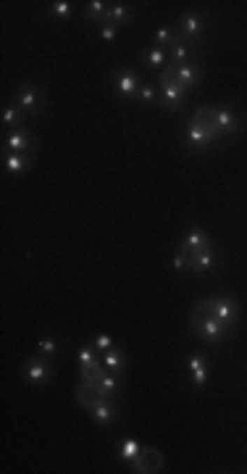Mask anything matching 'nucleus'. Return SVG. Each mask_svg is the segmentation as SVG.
Instances as JSON below:
<instances>
[{
	"mask_svg": "<svg viewBox=\"0 0 247 474\" xmlns=\"http://www.w3.org/2000/svg\"><path fill=\"white\" fill-rule=\"evenodd\" d=\"M200 303L213 313L216 319H221V322L229 324L232 330H237L239 316H242V309H239V301H237L234 295H208V298H200Z\"/></svg>",
	"mask_w": 247,
	"mask_h": 474,
	"instance_id": "0eeeda50",
	"label": "nucleus"
},
{
	"mask_svg": "<svg viewBox=\"0 0 247 474\" xmlns=\"http://www.w3.org/2000/svg\"><path fill=\"white\" fill-rule=\"evenodd\" d=\"M176 37H179L176 27H169V24H163V27H158V29H155L153 45H155V48H161V50H169V48H171V45L176 43Z\"/></svg>",
	"mask_w": 247,
	"mask_h": 474,
	"instance_id": "cd10ccee",
	"label": "nucleus"
},
{
	"mask_svg": "<svg viewBox=\"0 0 247 474\" xmlns=\"http://www.w3.org/2000/svg\"><path fill=\"white\" fill-rule=\"evenodd\" d=\"M187 261H190V248H187L184 243H179V248H176V253H174V269L176 271L187 269Z\"/></svg>",
	"mask_w": 247,
	"mask_h": 474,
	"instance_id": "7c9ffc66",
	"label": "nucleus"
},
{
	"mask_svg": "<svg viewBox=\"0 0 247 474\" xmlns=\"http://www.w3.org/2000/svg\"><path fill=\"white\" fill-rule=\"evenodd\" d=\"M13 100L27 111V116L32 121L45 116V111H48V93L34 82H19L13 90Z\"/></svg>",
	"mask_w": 247,
	"mask_h": 474,
	"instance_id": "20e7f679",
	"label": "nucleus"
},
{
	"mask_svg": "<svg viewBox=\"0 0 247 474\" xmlns=\"http://www.w3.org/2000/svg\"><path fill=\"white\" fill-rule=\"evenodd\" d=\"M3 166H6V174L11 177H22L34 166V156L32 153H8L3 158Z\"/></svg>",
	"mask_w": 247,
	"mask_h": 474,
	"instance_id": "a211bd4d",
	"label": "nucleus"
},
{
	"mask_svg": "<svg viewBox=\"0 0 247 474\" xmlns=\"http://www.w3.org/2000/svg\"><path fill=\"white\" fill-rule=\"evenodd\" d=\"M190 330L195 332L197 340H203V343H208V345H224L226 340L234 334V330H232L229 324H224L221 319H216L213 313L208 311L200 301L190 309Z\"/></svg>",
	"mask_w": 247,
	"mask_h": 474,
	"instance_id": "f03ea898",
	"label": "nucleus"
},
{
	"mask_svg": "<svg viewBox=\"0 0 247 474\" xmlns=\"http://www.w3.org/2000/svg\"><path fill=\"white\" fill-rule=\"evenodd\" d=\"M187 369L192 372V390H203L211 374V361L205 353H190L187 356Z\"/></svg>",
	"mask_w": 247,
	"mask_h": 474,
	"instance_id": "2eb2a0df",
	"label": "nucleus"
},
{
	"mask_svg": "<svg viewBox=\"0 0 247 474\" xmlns=\"http://www.w3.org/2000/svg\"><path fill=\"white\" fill-rule=\"evenodd\" d=\"M137 103L142 106H155V103H161V95H158V85H150V82H142L140 90H137V97H134Z\"/></svg>",
	"mask_w": 247,
	"mask_h": 474,
	"instance_id": "c85d7f7f",
	"label": "nucleus"
},
{
	"mask_svg": "<svg viewBox=\"0 0 247 474\" xmlns=\"http://www.w3.org/2000/svg\"><path fill=\"white\" fill-rule=\"evenodd\" d=\"M40 151V142L32 135L29 127H22V130H11L3 132V153H37Z\"/></svg>",
	"mask_w": 247,
	"mask_h": 474,
	"instance_id": "1a4fd4ad",
	"label": "nucleus"
},
{
	"mask_svg": "<svg viewBox=\"0 0 247 474\" xmlns=\"http://www.w3.org/2000/svg\"><path fill=\"white\" fill-rule=\"evenodd\" d=\"M163 456L155 448H142V453L129 463V472L134 474H153V472H161L163 469Z\"/></svg>",
	"mask_w": 247,
	"mask_h": 474,
	"instance_id": "4468645a",
	"label": "nucleus"
},
{
	"mask_svg": "<svg viewBox=\"0 0 247 474\" xmlns=\"http://www.w3.org/2000/svg\"><path fill=\"white\" fill-rule=\"evenodd\" d=\"M76 361H79V369H95L100 367V351H97L95 345H82L79 351H76Z\"/></svg>",
	"mask_w": 247,
	"mask_h": 474,
	"instance_id": "bb28decb",
	"label": "nucleus"
},
{
	"mask_svg": "<svg viewBox=\"0 0 247 474\" xmlns=\"http://www.w3.org/2000/svg\"><path fill=\"white\" fill-rule=\"evenodd\" d=\"M92 345H95L100 353H106V351H111V348H116V340H113L111 334L100 332V334H95V337H92Z\"/></svg>",
	"mask_w": 247,
	"mask_h": 474,
	"instance_id": "2f4dec72",
	"label": "nucleus"
},
{
	"mask_svg": "<svg viewBox=\"0 0 247 474\" xmlns=\"http://www.w3.org/2000/svg\"><path fill=\"white\" fill-rule=\"evenodd\" d=\"M140 64H142V69L163 72V69L169 66V53L161 50V48H155V45H150V48H145V50L140 53Z\"/></svg>",
	"mask_w": 247,
	"mask_h": 474,
	"instance_id": "412c9836",
	"label": "nucleus"
},
{
	"mask_svg": "<svg viewBox=\"0 0 247 474\" xmlns=\"http://www.w3.org/2000/svg\"><path fill=\"white\" fill-rule=\"evenodd\" d=\"M211 29V19H208V13L203 11H184L179 19H176V32L182 37L184 43L200 45V40L205 37V32Z\"/></svg>",
	"mask_w": 247,
	"mask_h": 474,
	"instance_id": "423d86ee",
	"label": "nucleus"
},
{
	"mask_svg": "<svg viewBox=\"0 0 247 474\" xmlns=\"http://www.w3.org/2000/svg\"><path fill=\"white\" fill-rule=\"evenodd\" d=\"M0 121H3V132H11V130H22V127H27V121H32V118L27 116V111L11 97V100L3 103Z\"/></svg>",
	"mask_w": 247,
	"mask_h": 474,
	"instance_id": "f8f14e48",
	"label": "nucleus"
},
{
	"mask_svg": "<svg viewBox=\"0 0 247 474\" xmlns=\"http://www.w3.org/2000/svg\"><path fill=\"white\" fill-rule=\"evenodd\" d=\"M205 114L211 118V124L221 137H234L239 127H242V116L232 103H208Z\"/></svg>",
	"mask_w": 247,
	"mask_h": 474,
	"instance_id": "39448f33",
	"label": "nucleus"
},
{
	"mask_svg": "<svg viewBox=\"0 0 247 474\" xmlns=\"http://www.w3.org/2000/svg\"><path fill=\"white\" fill-rule=\"evenodd\" d=\"M111 85H113V90H116L121 97L134 100V97H137V90H140V85H142V79L134 69H129V66H116V69L111 72Z\"/></svg>",
	"mask_w": 247,
	"mask_h": 474,
	"instance_id": "9d476101",
	"label": "nucleus"
},
{
	"mask_svg": "<svg viewBox=\"0 0 247 474\" xmlns=\"http://www.w3.org/2000/svg\"><path fill=\"white\" fill-rule=\"evenodd\" d=\"M100 364L108 369V372H113V374H124V369H127V364H129V358H127V353L121 351V348H111V351H106V353H100Z\"/></svg>",
	"mask_w": 247,
	"mask_h": 474,
	"instance_id": "5701e85b",
	"label": "nucleus"
},
{
	"mask_svg": "<svg viewBox=\"0 0 247 474\" xmlns=\"http://www.w3.org/2000/svg\"><path fill=\"white\" fill-rule=\"evenodd\" d=\"M108 8H111V3H106V0H90V3H85V8H82V16H85L87 22H95L97 27H100V24L106 22Z\"/></svg>",
	"mask_w": 247,
	"mask_h": 474,
	"instance_id": "393cba45",
	"label": "nucleus"
},
{
	"mask_svg": "<svg viewBox=\"0 0 247 474\" xmlns=\"http://www.w3.org/2000/svg\"><path fill=\"white\" fill-rule=\"evenodd\" d=\"M132 19H134V11H132V6L127 3H113L111 8H108V16L103 24H113L118 29H124V27H129Z\"/></svg>",
	"mask_w": 247,
	"mask_h": 474,
	"instance_id": "4be33fe9",
	"label": "nucleus"
},
{
	"mask_svg": "<svg viewBox=\"0 0 247 474\" xmlns=\"http://www.w3.org/2000/svg\"><path fill=\"white\" fill-rule=\"evenodd\" d=\"M155 85H158V95H161L163 111H169V114H176V111L187 103V97H190V93L176 82L171 66H166L163 72H158V82H155Z\"/></svg>",
	"mask_w": 247,
	"mask_h": 474,
	"instance_id": "7ed1b4c3",
	"label": "nucleus"
},
{
	"mask_svg": "<svg viewBox=\"0 0 247 474\" xmlns=\"http://www.w3.org/2000/svg\"><path fill=\"white\" fill-rule=\"evenodd\" d=\"M22 374L24 379L32 385V388H48L50 382H53V374H55V364L53 361H48L43 356H27L24 358V367H22Z\"/></svg>",
	"mask_w": 247,
	"mask_h": 474,
	"instance_id": "6e6552de",
	"label": "nucleus"
},
{
	"mask_svg": "<svg viewBox=\"0 0 247 474\" xmlns=\"http://www.w3.org/2000/svg\"><path fill=\"white\" fill-rule=\"evenodd\" d=\"M87 414H90L92 421L100 424V427H111V424H116V419H118V400L97 395V398L87 406Z\"/></svg>",
	"mask_w": 247,
	"mask_h": 474,
	"instance_id": "9b49d317",
	"label": "nucleus"
},
{
	"mask_svg": "<svg viewBox=\"0 0 247 474\" xmlns=\"http://www.w3.org/2000/svg\"><path fill=\"white\" fill-rule=\"evenodd\" d=\"M118 451H116V456H118V461H124V463H132L137 456L142 453V442L140 440H134V438H124V440H118V445H116Z\"/></svg>",
	"mask_w": 247,
	"mask_h": 474,
	"instance_id": "a878e982",
	"label": "nucleus"
},
{
	"mask_svg": "<svg viewBox=\"0 0 247 474\" xmlns=\"http://www.w3.org/2000/svg\"><path fill=\"white\" fill-rule=\"evenodd\" d=\"M182 243L187 245L190 250H205V248H213V237L205 232L203 226H187V232H184Z\"/></svg>",
	"mask_w": 247,
	"mask_h": 474,
	"instance_id": "aec40b11",
	"label": "nucleus"
},
{
	"mask_svg": "<svg viewBox=\"0 0 247 474\" xmlns=\"http://www.w3.org/2000/svg\"><path fill=\"white\" fill-rule=\"evenodd\" d=\"M71 11H74V6H71L69 0H55V3H50V6H48V13H50L53 19H61V22H64V19H69V16H71Z\"/></svg>",
	"mask_w": 247,
	"mask_h": 474,
	"instance_id": "c756f323",
	"label": "nucleus"
},
{
	"mask_svg": "<svg viewBox=\"0 0 247 474\" xmlns=\"http://www.w3.org/2000/svg\"><path fill=\"white\" fill-rule=\"evenodd\" d=\"M118 32H121V29H118V27H113V24H100V27H97L100 40H106V43H113V40L118 37Z\"/></svg>",
	"mask_w": 247,
	"mask_h": 474,
	"instance_id": "473e14b6",
	"label": "nucleus"
},
{
	"mask_svg": "<svg viewBox=\"0 0 247 474\" xmlns=\"http://www.w3.org/2000/svg\"><path fill=\"white\" fill-rule=\"evenodd\" d=\"M216 248H205V250H190V261H187V269L195 274H203L211 271L216 266Z\"/></svg>",
	"mask_w": 247,
	"mask_h": 474,
	"instance_id": "6ab92c4d",
	"label": "nucleus"
},
{
	"mask_svg": "<svg viewBox=\"0 0 247 474\" xmlns=\"http://www.w3.org/2000/svg\"><path fill=\"white\" fill-rule=\"evenodd\" d=\"M95 393L97 395H103V398H116L121 395V390H124V379H121V374H113V372H108L106 367H103V372L97 374L95 379Z\"/></svg>",
	"mask_w": 247,
	"mask_h": 474,
	"instance_id": "ddd939ff",
	"label": "nucleus"
},
{
	"mask_svg": "<svg viewBox=\"0 0 247 474\" xmlns=\"http://www.w3.org/2000/svg\"><path fill=\"white\" fill-rule=\"evenodd\" d=\"M64 351V337L58 332H43L37 334V356H43L48 361H55V356Z\"/></svg>",
	"mask_w": 247,
	"mask_h": 474,
	"instance_id": "f3484780",
	"label": "nucleus"
},
{
	"mask_svg": "<svg viewBox=\"0 0 247 474\" xmlns=\"http://www.w3.org/2000/svg\"><path fill=\"white\" fill-rule=\"evenodd\" d=\"M169 53V64L171 66H179V64H187V61H195V48L190 43H184L182 37H176V43L166 50Z\"/></svg>",
	"mask_w": 247,
	"mask_h": 474,
	"instance_id": "b1692460",
	"label": "nucleus"
},
{
	"mask_svg": "<svg viewBox=\"0 0 247 474\" xmlns=\"http://www.w3.org/2000/svg\"><path fill=\"white\" fill-rule=\"evenodd\" d=\"M218 140H221V135H218L216 127L211 124V118L205 114V106H197L192 111V116L187 118V124H184L182 148L195 156V153L211 151Z\"/></svg>",
	"mask_w": 247,
	"mask_h": 474,
	"instance_id": "f257e3e1",
	"label": "nucleus"
},
{
	"mask_svg": "<svg viewBox=\"0 0 247 474\" xmlns=\"http://www.w3.org/2000/svg\"><path fill=\"white\" fill-rule=\"evenodd\" d=\"M171 66V64H169ZM174 69V76H176V82L190 93V90H195V87L200 85V76H203V69H200V64L197 61H187V64H179V66H171Z\"/></svg>",
	"mask_w": 247,
	"mask_h": 474,
	"instance_id": "dca6fc26",
	"label": "nucleus"
}]
</instances>
